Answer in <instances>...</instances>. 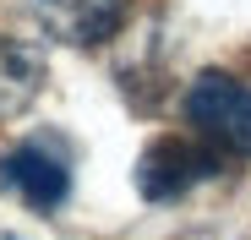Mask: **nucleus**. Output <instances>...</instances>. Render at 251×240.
<instances>
[{"label":"nucleus","mask_w":251,"mask_h":240,"mask_svg":"<svg viewBox=\"0 0 251 240\" xmlns=\"http://www.w3.org/2000/svg\"><path fill=\"white\" fill-rule=\"evenodd\" d=\"M186 120L197 142H207L219 158H251V82L229 71H202L186 88Z\"/></svg>","instance_id":"1"},{"label":"nucleus","mask_w":251,"mask_h":240,"mask_svg":"<svg viewBox=\"0 0 251 240\" xmlns=\"http://www.w3.org/2000/svg\"><path fill=\"white\" fill-rule=\"evenodd\" d=\"M219 169H224V158L207 142H197V137H158L137 158V191H142V202H180L186 191L213 180Z\"/></svg>","instance_id":"2"},{"label":"nucleus","mask_w":251,"mask_h":240,"mask_svg":"<svg viewBox=\"0 0 251 240\" xmlns=\"http://www.w3.org/2000/svg\"><path fill=\"white\" fill-rule=\"evenodd\" d=\"M0 186H6L17 202H27L33 213H55L71 196V164H66L60 147H50L44 137H33V142H17L0 158Z\"/></svg>","instance_id":"3"},{"label":"nucleus","mask_w":251,"mask_h":240,"mask_svg":"<svg viewBox=\"0 0 251 240\" xmlns=\"http://www.w3.org/2000/svg\"><path fill=\"white\" fill-rule=\"evenodd\" d=\"M33 11H38V22H44L50 38L76 44V49H93V44H104V38L120 33L131 0H33Z\"/></svg>","instance_id":"4"},{"label":"nucleus","mask_w":251,"mask_h":240,"mask_svg":"<svg viewBox=\"0 0 251 240\" xmlns=\"http://www.w3.org/2000/svg\"><path fill=\"white\" fill-rule=\"evenodd\" d=\"M44 93V49L27 38H0V120H17Z\"/></svg>","instance_id":"5"},{"label":"nucleus","mask_w":251,"mask_h":240,"mask_svg":"<svg viewBox=\"0 0 251 240\" xmlns=\"http://www.w3.org/2000/svg\"><path fill=\"white\" fill-rule=\"evenodd\" d=\"M0 240H17V235H6V229H0Z\"/></svg>","instance_id":"6"}]
</instances>
